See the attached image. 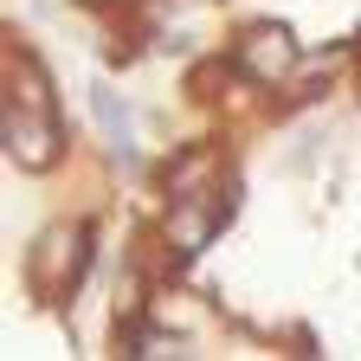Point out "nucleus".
I'll return each mask as SVG.
<instances>
[{
  "label": "nucleus",
  "instance_id": "nucleus-1",
  "mask_svg": "<svg viewBox=\"0 0 361 361\" xmlns=\"http://www.w3.org/2000/svg\"><path fill=\"white\" fill-rule=\"evenodd\" d=\"M97 123H104V129L116 135L123 149L135 142V129H129V110H123V104H110V90H97Z\"/></svg>",
  "mask_w": 361,
  "mask_h": 361
}]
</instances>
